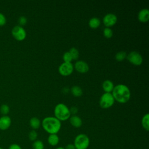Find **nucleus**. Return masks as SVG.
I'll list each match as a JSON object with an SVG mask.
<instances>
[{
	"label": "nucleus",
	"mask_w": 149,
	"mask_h": 149,
	"mask_svg": "<svg viewBox=\"0 0 149 149\" xmlns=\"http://www.w3.org/2000/svg\"><path fill=\"white\" fill-rule=\"evenodd\" d=\"M69 122L72 126L76 128L81 127L83 124V121L81 119L76 115H73L72 116H70V117L69 118Z\"/></svg>",
	"instance_id": "ddd939ff"
},
{
	"label": "nucleus",
	"mask_w": 149,
	"mask_h": 149,
	"mask_svg": "<svg viewBox=\"0 0 149 149\" xmlns=\"http://www.w3.org/2000/svg\"><path fill=\"white\" fill-rule=\"evenodd\" d=\"M118 20L117 16L112 13H109L106 14L103 19H102V22L106 26V27H109L114 26Z\"/></svg>",
	"instance_id": "1a4fd4ad"
},
{
	"label": "nucleus",
	"mask_w": 149,
	"mask_h": 149,
	"mask_svg": "<svg viewBox=\"0 0 149 149\" xmlns=\"http://www.w3.org/2000/svg\"><path fill=\"white\" fill-rule=\"evenodd\" d=\"M102 87L105 93H111L112 91L114 85L112 81L110 80H105L102 84Z\"/></svg>",
	"instance_id": "4468645a"
},
{
	"label": "nucleus",
	"mask_w": 149,
	"mask_h": 149,
	"mask_svg": "<svg viewBox=\"0 0 149 149\" xmlns=\"http://www.w3.org/2000/svg\"><path fill=\"white\" fill-rule=\"evenodd\" d=\"M56 149H65V148L63 147H58Z\"/></svg>",
	"instance_id": "2f4dec72"
},
{
	"label": "nucleus",
	"mask_w": 149,
	"mask_h": 149,
	"mask_svg": "<svg viewBox=\"0 0 149 149\" xmlns=\"http://www.w3.org/2000/svg\"><path fill=\"white\" fill-rule=\"evenodd\" d=\"M54 113V117L61 122L69 119L71 116L69 108L63 103H59L55 107Z\"/></svg>",
	"instance_id": "7ed1b4c3"
},
{
	"label": "nucleus",
	"mask_w": 149,
	"mask_h": 149,
	"mask_svg": "<svg viewBox=\"0 0 149 149\" xmlns=\"http://www.w3.org/2000/svg\"><path fill=\"white\" fill-rule=\"evenodd\" d=\"M37 136H38V134L35 130H31L28 134V137H29V139H30V140L33 141H34L35 140H37Z\"/></svg>",
	"instance_id": "a878e982"
},
{
	"label": "nucleus",
	"mask_w": 149,
	"mask_h": 149,
	"mask_svg": "<svg viewBox=\"0 0 149 149\" xmlns=\"http://www.w3.org/2000/svg\"><path fill=\"white\" fill-rule=\"evenodd\" d=\"M69 109H70V113H72L73 115H76L78 111V109L76 107H72Z\"/></svg>",
	"instance_id": "c756f323"
},
{
	"label": "nucleus",
	"mask_w": 149,
	"mask_h": 149,
	"mask_svg": "<svg viewBox=\"0 0 149 149\" xmlns=\"http://www.w3.org/2000/svg\"><path fill=\"white\" fill-rule=\"evenodd\" d=\"M0 149H4V148H2V147H0Z\"/></svg>",
	"instance_id": "473e14b6"
},
{
	"label": "nucleus",
	"mask_w": 149,
	"mask_h": 149,
	"mask_svg": "<svg viewBox=\"0 0 149 149\" xmlns=\"http://www.w3.org/2000/svg\"><path fill=\"white\" fill-rule=\"evenodd\" d=\"M65 149H76L73 144H68L65 147Z\"/></svg>",
	"instance_id": "7c9ffc66"
},
{
	"label": "nucleus",
	"mask_w": 149,
	"mask_h": 149,
	"mask_svg": "<svg viewBox=\"0 0 149 149\" xmlns=\"http://www.w3.org/2000/svg\"><path fill=\"white\" fill-rule=\"evenodd\" d=\"M74 70V66L71 62H63L58 68L59 74L63 76L70 75Z\"/></svg>",
	"instance_id": "6e6552de"
},
{
	"label": "nucleus",
	"mask_w": 149,
	"mask_h": 149,
	"mask_svg": "<svg viewBox=\"0 0 149 149\" xmlns=\"http://www.w3.org/2000/svg\"><path fill=\"white\" fill-rule=\"evenodd\" d=\"M70 91L72 94L76 97H80L83 94L82 89L78 86H73L72 87L70 88Z\"/></svg>",
	"instance_id": "a211bd4d"
},
{
	"label": "nucleus",
	"mask_w": 149,
	"mask_h": 149,
	"mask_svg": "<svg viewBox=\"0 0 149 149\" xmlns=\"http://www.w3.org/2000/svg\"><path fill=\"white\" fill-rule=\"evenodd\" d=\"M115 100L111 93H104L100 99V105L102 108L107 109L111 108L114 104Z\"/></svg>",
	"instance_id": "39448f33"
},
{
	"label": "nucleus",
	"mask_w": 149,
	"mask_h": 149,
	"mask_svg": "<svg viewBox=\"0 0 149 149\" xmlns=\"http://www.w3.org/2000/svg\"><path fill=\"white\" fill-rule=\"evenodd\" d=\"M6 23V17L3 14L0 13V26H4Z\"/></svg>",
	"instance_id": "cd10ccee"
},
{
	"label": "nucleus",
	"mask_w": 149,
	"mask_h": 149,
	"mask_svg": "<svg viewBox=\"0 0 149 149\" xmlns=\"http://www.w3.org/2000/svg\"><path fill=\"white\" fill-rule=\"evenodd\" d=\"M138 20L141 23H146L149 20V10L147 8L141 9L137 15Z\"/></svg>",
	"instance_id": "f8f14e48"
},
{
	"label": "nucleus",
	"mask_w": 149,
	"mask_h": 149,
	"mask_svg": "<svg viewBox=\"0 0 149 149\" xmlns=\"http://www.w3.org/2000/svg\"><path fill=\"white\" fill-rule=\"evenodd\" d=\"M9 107L7 104H2L0 107V112L2 115H7L9 112Z\"/></svg>",
	"instance_id": "b1692460"
},
{
	"label": "nucleus",
	"mask_w": 149,
	"mask_h": 149,
	"mask_svg": "<svg viewBox=\"0 0 149 149\" xmlns=\"http://www.w3.org/2000/svg\"><path fill=\"white\" fill-rule=\"evenodd\" d=\"M103 35L107 38H110L113 36V31L109 27H105L103 30Z\"/></svg>",
	"instance_id": "5701e85b"
},
{
	"label": "nucleus",
	"mask_w": 149,
	"mask_h": 149,
	"mask_svg": "<svg viewBox=\"0 0 149 149\" xmlns=\"http://www.w3.org/2000/svg\"><path fill=\"white\" fill-rule=\"evenodd\" d=\"M8 149H22V148L20 145L16 143H13L9 146Z\"/></svg>",
	"instance_id": "c85d7f7f"
},
{
	"label": "nucleus",
	"mask_w": 149,
	"mask_h": 149,
	"mask_svg": "<svg viewBox=\"0 0 149 149\" xmlns=\"http://www.w3.org/2000/svg\"><path fill=\"white\" fill-rule=\"evenodd\" d=\"M12 35L15 40L19 41L24 40L26 37V31L24 29L19 25L15 26L12 30Z\"/></svg>",
	"instance_id": "423d86ee"
},
{
	"label": "nucleus",
	"mask_w": 149,
	"mask_h": 149,
	"mask_svg": "<svg viewBox=\"0 0 149 149\" xmlns=\"http://www.w3.org/2000/svg\"><path fill=\"white\" fill-rule=\"evenodd\" d=\"M27 18L25 16H20L19 18V20H18V22H19V26H24L27 23Z\"/></svg>",
	"instance_id": "bb28decb"
},
{
	"label": "nucleus",
	"mask_w": 149,
	"mask_h": 149,
	"mask_svg": "<svg viewBox=\"0 0 149 149\" xmlns=\"http://www.w3.org/2000/svg\"><path fill=\"white\" fill-rule=\"evenodd\" d=\"M42 126L49 134H57L61 128V122L54 116H47L42 120Z\"/></svg>",
	"instance_id": "f03ea898"
},
{
	"label": "nucleus",
	"mask_w": 149,
	"mask_h": 149,
	"mask_svg": "<svg viewBox=\"0 0 149 149\" xmlns=\"http://www.w3.org/2000/svg\"><path fill=\"white\" fill-rule=\"evenodd\" d=\"M30 126L33 129V130L38 129L41 125L40 120L37 117H32L30 119Z\"/></svg>",
	"instance_id": "f3484780"
},
{
	"label": "nucleus",
	"mask_w": 149,
	"mask_h": 149,
	"mask_svg": "<svg viewBox=\"0 0 149 149\" xmlns=\"http://www.w3.org/2000/svg\"><path fill=\"white\" fill-rule=\"evenodd\" d=\"M101 24V21L99 18L97 17H91L88 21V26L91 29H96Z\"/></svg>",
	"instance_id": "dca6fc26"
},
{
	"label": "nucleus",
	"mask_w": 149,
	"mask_h": 149,
	"mask_svg": "<svg viewBox=\"0 0 149 149\" xmlns=\"http://www.w3.org/2000/svg\"><path fill=\"white\" fill-rule=\"evenodd\" d=\"M47 140L49 145L52 146H55L59 143V138L57 134H51L48 137Z\"/></svg>",
	"instance_id": "2eb2a0df"
},
{
	"label": "nucleus",
	"mask_w": 149,
	"mask_h": 149,
	"mask_svg": "<svg viewBox=\"0 0 149 149\" xmlns=\"http://www.w3.org/2000/svg\"><path fill=\"white\" fill-rule=\"evenodd\" d=\"M32 148L33 149H44V144L42 141L40 140H36L33 143Z\"/></svg>",
	"instance_id": "4be33fe9"
},
{
	"label": "nucleus",
	"mask_w": 149,
	"mask_h": 149,
	"mask_svg": "<svg viewBox=\"0 0 149 149\" xmlns=\"http://www.w3.org/2000/svg\"><path fill=\"white\" fill-rule=\"evenodd\" d=\"M73 60H77L79 56V52L75 47H72L69 51Z\"/></svg>",
	"instance_id": "412c9836"
},
{
	"label": "nucleus",
	"mask_w": 149,
	"mask_h": 149,
	"mask_svg": "<svg viewBox=\"0 0 149 149\" xmlns=\"http://www.w3.org/2000/svg\"><path fill=\"white\" fill-rule=\"evenodd\" d=\"M73 145L76 149H87L90 145L89 137L85 134H79L74 138Z\"/></svg>",
	"instance_id": "20e7f679"
},
{
	"label": "nucleus",
	"mask_w": 149,
	"mask_h": 149,
	"mask_svg": "<svg viewBox=\"0 0 149 149\" xmlns=\"http://www.w3.org/2000/svg\"><path fill=\"white\" fill-rule=\"evenodd\" d=\"M74 66L75 70L80 73H86L89 70V66L87 62L84 61H77Z\"/></svg>",
	"instance_id": "9d476101"
},
{
	"label": "nucleus",
	"mask_w": 149,
	"mask_h": 149,
	"mask_svg": "<svg viewBox=\"0 0 149 149\" xmlns=\"http://www.w3.org/2000/svg\"><path fill=\"white\" fill-rule=\"evenodd\" d=\"M111 94L115 101L121 104H125L129 101L131 95L130 89L123 84H119L114 86Z\"/></svg>",
	"instance_id": "f257e3e1"
},
{
	"label": "nucleus",
	"mask_w": 149,
	"mask_h": 149,
	"mask_svg": "<svg viewBox=\"0 0 149 149\" xmlns=\"http://www.w3.org/2000/svg\"><path fill=\"white\" fill-rule=\"evenodd\" d=\"M141 125L144 130L146 131L149 130V114H145L141 119Z\"/></svg>",
	"instance_id": "6ab92c4d"
},
{
	"label": "nucleus",
	"mask_w": 149,
	"mask_h": 149,
	"mask_svg": "<svg viewBox=\"0 0 149 149\" xmlns=\"http://www.w3.org/2000/svg\"><path fill=\"white\" fill-rule=\"evenodd\" d=\"M128 61L135 66H140L142 64L143 59L141 55L137 51H132L127 55L126 57Z\"/></svg>",
	"instance_id": "0eeeda50"
},
{
	"label": "nucleus",
	"mask_w": 149,
	"mask_h": 149,
	"mask_svg": "<svg viewBox=\"0 0 149 149\" xmlns=\"http://www.w3.org/2000/svg\"><path fill=\"white\" fill-rule=\"evenodd\" d=\"M62 59L63 60V62H71L72 61V58L69 51L65 52L62 56Z\"/></svg>",
	"instance_id": "393cba45"
},
{
	"label": "nucleus",
	"mask_w": 149,
	"mask_h": 149,
	"mask_svg": "<svg viewBox=\"0 0 149 149\" xmlns=\"http://www.w3.org/2000/svg\"><path fill=\"white\" fill-rule=\"evenodd\" d=\"M12 123L11 118L8 115H3L0 118V130H6L8 129Z\"/></svg>",
	"instance_id": "9b49d317"
},
{
	"label": "nucleus",
	"mask_w": 149,
	"mask_h": 149,
	"mask_svg": "<svg viewBox=\"0 0 149 149\" xmlns=\"http://www.w3.org/2000/svg\"><path fill=\"white\" fill-rule=\"evenodd\" d=\"M126 57H127V54L126 52L123 51L118 52L115 55V58L116 61L118 62L123 61L126 58Z\"/></svg>",
	"instance_id": "aec40b11"
}]
</instances>
